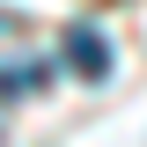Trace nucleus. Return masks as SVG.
I'll use <instances>...</instances> for the list:
<instances>
[{"instance_id":"obj_2","label":"nucleus","mask_w":147,"mask_h":147,"mask_svg":"<svg viewBox=\"0 0 147 147\" xmlns=\"http://www.w3.org/2000/svg\"><path fill=\"white\" fill-rule=\"evenodd\" d=\"M44 88V66H0V96H37Z\"/></svg>"},{"instance_id":"obj_1","label":"nucleus","mask_w":147,"mask_h":147,"mask_svg":"<svg viewBox=\"0 0 147 147\" xmlns=\"http://www.w3.org/2000/svg\"><path fill=\"white\" fill-rule=\"evenodd\" d=\"M59 59H66L81 81H103V74H110V44H103V30H96V22H74V30L59 37Z\"/></svg>"}]
</instances>
